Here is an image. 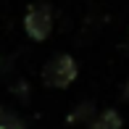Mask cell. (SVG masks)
<instances>
[{
	"mask_svg": "<svg viewBox=\"0 0 129 129\" xmlns=\"http://www.w3.org/2000/svg\"><path fill=\"white\" fill-rule=\"evenodd\" d=\"M77 74H79V66H77V61H74L69 53H58V55H53L42 66V82L48 87H53V90L69 87L77 79Z\"/></svg>",
	"mask_w": 129,
	"mask_h": 129,
	"instance_id": "cell-1",
	"label": "cell"
},
{
	"mask_svg": "<svg viewBox=\"0 0 129 129\" xmlns=\"http://www.w3.org/2000/svg\"><path fill=\"white\" fill-rule=\"evenodd\" d=\"M24 32L32 40H37V42H42V40L50 37V32H53V8L48 3H32L26 8Z\"/></svg>",
	"mask_w": 129,
	"mask_h": 129,
	"instance_id": "cell-2",
	"label": "cell"
},
{
	"mask_svg": "<svg viewBox=\"0 0 129 129\" xmlns=\"http://www.w3.org/2000/svg\"><path fill=\"white\" fill-rule=\"evenodd\" d=\"M124 98L129 100V79H126V87H124Z\"/></svg>",
	"mask_w": 129,
	"mask_h": 129,
	"instance_id": "cell-6",
	"label": "cell"
},
{
	"mask_svg": "<svg viewBox=\"0 0 129 129\" xmlns=\"http://www.w3.org/2000/svg\"><path fill=\"white\" fill-rule=\"evenodd\" d=\"M0 129H24V124H21V119H16L13 113H8L0 105Z\"/></svg>",
	"mask_w": 129,
	"mask_h": 129,
	"instance_id": "cell-4",
	"label": "cell"
},
{
	"mask_svg": "<svg viewBox=\"0 0 129 129\" xmlns=\"http://www.w3.org/2000/svg\"><path fill=\"white\" fill-rule=\"evenodd\" d=\"M124 50H129V40H126V42H124Z\"/></svg>",
	"mask_w": 129,
	"mask_h": 129,
	"instance_id": "cell-7",
	"label": "cell"
},
{
	"mask_svg": "<svg viewBox=\"0 0 129 129\" xmlns=\"http://www.w3.org/2000/svg\"><path fill=\"white\" fill-rule=\"evenodd\" d=\"M90 129H121V116L108 108V111H103V113L90 124Z\"/></svg>",
	"mask_w": 129,
	"mask_h": 129,
	"instance_id": "cell-3",
	"label": "cell"
},
{
	"mask_svg": "<svg viewBox=\"0 0 129 129\" xmlns=\"http://www.w3.org/2000/svg\"><path fill=\"white\" fill-rule=\"evenodd\" d=\"M92 113H95V105H92V103H82L79 108L71 113V119H69V121H84V119H90Z\"/></svg>",
	"mask_w": 129,
	"mask_h": 129,
	"instance_id": "cell-5",
	"label": "cell"
}]
</instances>
